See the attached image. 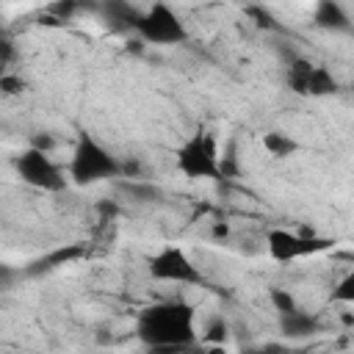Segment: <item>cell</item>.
Segmentation results:
<instances>
[{
	"label": "cell",
	"instance_id": "1",
	"mask_svg": "<svg viewBox=\"0 0 354 354\" xmlns=\"http://www.w3.org/2000/svg\"><path fill=\"white\" fill-rule=\"evenodd\" d=\"M196 310L194 304L183 299H163L152 301L138 310L136 315V337L152 348V346H171V348H188L196 343Z\"/></svg>",
	"mask_w": 354,
	"mask_h": 354
},
{
	"label": "cell",
	"instance_id": "2",
	"mask_svg": "<svg viewBox=\"0 0 354 354\" xmlns=\"http://www.w3.org/2000/svg\"><path fill=\"white\" fill-rule=\"evenodd\" d=\"M69 183L86 188V185H97L113 177L124 174V163L94 136L88 133H77L72 155H69V166H66Z\"/></svg>",
	"mask_w": 354,
	"mask_h": 354
},
{
	"label": "cell",
	"instance_id": "3",
	"mask_svg": "<svg viewBox=\"0 0 354 354\" xmlns=\"http://www.w3.org/2000/svg\"><path fill=\"white\" fill-rule=\"evenodd\" d=\"M174 169L185 180H221L218 141L207 130L191 133L174 152Z\"/></svg>",
	"mask_w": 354,
	"mask_h": 354
},
{
	"label": "cell",
	"instance_id": "4",
	"mask_svg": "<svg viewBox=\"0 0 354 354\" xmlns=\"http://www.w3.org/2000/svg\"><path fill=\"white\" fill-rule=\"evenodd\" d=\"M133 33L144 44H155V47H174V44L188 41V28H185L183 17L169 3H152V6L141 8V14L133 25Z\"/></svg>",
	"mask_w": 354,
	"mask_h": 354
},
{
	"label": "cell",
	"instance_id": "5",
	"mask_svg": "<svg viewBox=\"0 0 354 354\" xmlns=\"http://www.w3.org/2000/svg\"><path fill=\"white\" fill-rule=\"evenodd\" d=\"M11 163H14L17 177L25 185H30L36 191H44V194H61L69 183L66 171L47 152H39L33 147H25L22 152H17Z\"/></svg>",
	"mask_w": 354,
	"mask_h": 354
},
{
	"label": "cell",
	"instance_id": "6",
	"mask_svg": "<svg viewBox=\"0 0 354 354\" xmlns=\"http://www.w3.org/2000/svg\"><path fill=\"white\" fill-rule=\"evenodd\" d=\"M147 274L155 282H171V285H205V277L199 271V266L191 260V254L177 246V243H166L158 252H152L147 257Z\"/></svg>",
	"mask_w": 354,
	"mask_h": 354
},
{
	"label": "cell",
	"instance_id": "7",
	"mask_svg": "<svg viewBox=\"0 0 354 354\" xmlns=\"http://www.w3.org/2000/svg\"><path fill=\"white\" fill-rule=\"evenodd\" d=\"M332 238H318V235H301V232H293V230H282V227H274L266 232V252L271 260L277 263H299V260H307L318 252H326L332 249Z\"/></svg>",
	"mask_w": 354,
	"mask_h": 354
},
{
	"label": "cell",
	"instance_id": "8",
	"mask_svg": "<svg viewBox=\"0 0 354 354\" xmlns=\"http://www.w3.org/2000/svg\"><path fill=\"white\" fill-rule=\"evenodd\" d=\"M313 22L321 28V30H329V33H348L351 30V17L348 11L335 3V0H321L313 11Z\"/></svg>",
	"mask_w": 354,
	"mask_h": 354
},
{
	"label": "cell",
	"instance_id": "9",
	"mask_svg": "<svg viewBox=\"0 0 354 354\" xmlns=\"http://www.w3.org/2000/svg\"><path fill=\"white\" fill-rule=\"evenodd\" d=\"M321 329V321L313 315V313H307V310H293V313H288V315H279V332L285 335V337H290V340H296V337H310V335H315Z\"/></svg>",
	"mask_w": 354,
	"mask_h": 354
},
{
	"label": "cell",
	"instance_id": "10",
	"mask_svg": "<svg viewBox=\"0 0 354 354\" xmlns=\"http://www.w3.org/2000/svg\"><path fill=\"white\" fill-rule=\"evenodd\" d=\"M340 91V80L326 64H315L307 80V94L304 97H335Z\"/></svg>",
	"mask_w": 354,
	"mask_h": 354
},
{
	"label": "cell",
	"instance_id": "11",
	"mask_svg": "<svg viewBox=\"0 0 354 354\" xmlns=\"http://www.w3.org/2000/svg\"><path fill=\"white\" fill-rule=\"evenodd\" d=\"M313 66H315V61H310V58H304V55H296V58L288 61L285 83H288V88H290L293 94H299V97L307 94V80H310Z\"/></svg>",
	"mask_w": 354,
	"mask_h": 354
},
{
	"label": "cell",
	"instance_id": "12",
	"mask_svg": "<svg viewBox=\"0 0 354 354\" xmlns=\"http://www.w3.org/2000/svg\"><path fill=\"white\" fill-rule=\"evenodd\" d=\"M263 147H266V152H268L271 158H277V160L293 158V155L299 152V141H296L293 136L282 133V130H268V133H263Z\"/></svg>",
	"mask_w": 354,
	"mask_h": 354
},
{
	"label": "cell",
	"instance_id": "13",
	"mask_svg": "<svg viewBox=\"0 0 354 354\" xmlns=\"http://www.w3.org/2000/svg\"><path fill=\"white\" fill-rule=\"evenodd\" d=\"M102 14H105V19L113 22L116 28H127V30H133V25H136L141 8L130 6V3H108V6H102Z\"/></svg>",
	"mask_w": 354,
	"mask_h": 354
},
{
	"label": "cell",
	"instance_id": "14",
	"mask_svg": "<svg viewBox=\"0 0 354 354\" xmlns=\"http://www.w3.org/2000/svg\"><path fill=\"white\" fill-rule=\"evenodd\" d=\"M196 337L202 340V346H227V340H230V324H227V318L213 315L202 326V335H196Z\"/></svg>",
	"mask_w": 354,
	"mask_h": 354
},
{
	"label": "cell",
	"instance_id": "15",
	"mask_svg": "<svg viewBox=\"0 0 354 354\" xmlns=\"http://www.w3.org/2000/svg\"><path fill=\"white\" fill-rule=\"evenodd\" d=\"M268 301L277 310V315H288V313L299 310V301H296V296L288 288H271L268 290Z\"/></svg>",
	"mask_w": 354,
	"mask_h": 354
},
{
	"label": "cell",
	"instance_id": "16",
	"mask_svg": "<svg viewBox=\"0 0 354 354\" xmlns=\"http://www.w3.org/2000/svg\"><path fill=\"white\" fill-rule=\"evenodd\" d=\"M332 301H340V304H351V301H354V274H351V271L335 285Z\"/></svg>",
	"mask_w": 354,
	"mask_h": 354
},
{
	"label": "cell",
	"instance_id": "17",
	"mask_svg": "<svg viewBox=\"0 0 354 354\" xmlns=\"http://www.w3.org/2000/svg\"><path fill=\"white\" fill-rule=\"evenodd\" d=\"M25 91V80L11 75V72H0V94H8V97H17Z\"/></svg>",
	"mask_w": 354,
	"mask_h": 354
},
{
	"label": "cell",
	"instance_id": "18",
	"mask_svg": "<svg viewBox=\"0 0 354 354\" xmlns=\"http://www.w3.org/2000/svg\"><path fill=\"white\" fill-rule=\"evenodd\" d=\"M14 55H17L14 41H11L8 36H3V33H0V72H6V69H8V64L14 61Z\"/></svg>",
	"mask_w": 354,
	"mask_h": 354
},
{
	"label": "cell",
	"instance_id": "19",
	"mask_svg": "<svg viewBox=\"0 0 354 354\" xmlns=\"http://www.w3.org/2000/svg\"><path fill=\"white\" fill-rule=\"evenodd\" d=\"M30 147L39 149V152H47V155H50V152L58 147V141H55L50 133H36V136L30 138Z\"/></svg>",
	"mask_w": 354,
	"mask_h": 354
},
{
	"label": "cell",
	"instance_id": "20",
	"mask_svg": "<svg viewBox=\"0 0 354 354\" xmlns=\"http://www.w3.org/2000/svg\"><path fill=\"white\" fill-rule=\"evenodd\" d=\"M249 14L257 19V25H260V28H274V17H271V11H266V8L254 6V8H249Z\"/></svg>",
	"mask_w": 354,
	"mask_h": 354
},
{
	"label": "cell",
	"instance_id": "21",
	"mask_svg": "<svg viewBox=\"0 0 354 354\" xmlns=\"http://www.w3.org/2000/svg\"><path fill=\"white\" fill-rule=\"evenodd\" d=\"M246 354H296V351H290V348H285V346H277V343H268V346L252 348V351H246Z\"/></svg>",
	"mask_w": 354,
	"mask_h": 354
},
{
	"label": "cell",
	"instance_id": "22",
	"mask_svg": "<svg viewBox=\"0 0 354 354\" xmlns=\"http://www.w3.org/2000/svg\"><path fill=\"white\" fill-rule=\"evenodd\" d=\"M185 348H171V346H152L147 348V354H183Z\"/></svg>",
	"mask_w": 354,
	"mask_h": 354
},
{
	"label": "cell",
	"instance_id": "23",
	"mask_svg": "<svg viewBox=\"0 0 354 354\" xmlns=\"http://www.w3.org/2000/svg\"><path fill=\"white\" fill-rule=\"evenodd\" d=\"M50 11H58V14H64V17H69V14H72V11H75V6H72V3H66V6H64V3H61V6H53V8H50Z\"/></svg>",
	"mask_w": 354,
	"mask_h": 354
},
{
	"label": "cell",
	"instance_id": "24",
	"mask_svg": "<svg viewBox=\"0 0 354 354\" xmlns=\"http://www.w3.org/2000/svg\"><path fill=\"white\" fill-rule=\"evenodd\" d=\"M202 354H227V346H202Z\"/></svg>",
	"mask_w": 354,
	"mask_h": 354
}]
</instances>
